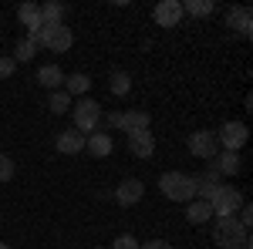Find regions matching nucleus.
I'll return each instance as SVG.
<instances>
[{
	"instance_id": "obj_1",
	"label": "nucleus",
	"mask_w": 253,
	"mask_h": 249,
	"mask_svg": "<svg viewBox=\"0 0 253 249\" xmlns=\"http://www.w3.org/2000/svg\"><path fill=\"white\" fill-rule=\"evenodd\" d=\"M213 243L219 249H253L250 229L240 226L236 215H213Z\"/></svg>"
},
{
	"instance_id": "obj_2",
	"label": "nucleus",
	"mask_w": 253,
	"mask_h": 249,
	"mask_svg": "<svg viewBox=\"0 0 253 249\" xmlns=\"http://www.w3.org/2000/svg\"><path fill=\"white\" fill-rule=\"evenodd\" d=\"M159 192L169 199V202H193L196 199V175H186V172H162L159 178Z\"/></svg>"
},
{
	"instance_id": "obj_3",
	"label": "nucleus",
	"mask_w": 253,
	"mask_h": 249,
	"mask_svg": "<svg viewBox=\"0 0 253 249\" xmlns=\"http://www.w3.org/2000/svg\"><path fill=\"white\" fill-rule=\"evenodd\" d=\"M31 40H34L38 47L54 51V54H64V51H71V44H75V31H71L68 24H44Z\"/></svg>"
},
{
	"instance_id": "obj_4",
	"label": "nucleus",
	"mask_w": 253,
	"mask_h": 249,
	"mask_svg": "<svg viewBox=\"0 0 253 249\" xmlns=\"http://www.w3.org/2000/svg\"><path fill=\"white\" fill-rule=\"evenodd\" d=\"M71 128L81 135H91L98 132V121H101V105H98L95 98H78L75 105H71Z\"/></svg>"
},
{
	"instance_id": "obj_5",
	"label": "nucleus",
	"mask_w": 253,
	"mask_h": 249,
	"mask_svg": "<svg viewBox=\"0 0 253 249\" xmlns=\"http://www.w3.org/2000/svg\"><path fill=\"white\" fill-rule=\"evenodd\" d=\"M243 202H247V199H243L240 189H233V185H219V189L213 192V199H210V209H213V215H236Z\"/></svg>"
},
{
	"instance_id": "obj_6",
	"label": "nucleus",
	"mask_w": 253,
	"mask_h": 249,
	"mask_svg": "<svg viewBox=\"0 0 253 249\" xmlns=\"http://www.w3.org/2000/svg\"><path fill=\"white\" fill-rule=\"evenodd\" d=\"M247 138H250V132H247L243 121H223L219 132H216V145H219L223 152H240V148L247 145Z\"/></svg>"
},
{
	"instance_id": "obj_7",
	"label": "nucleus",
	"mask_w": 253,
	"mask_h": 249,
	"mask_svg": "<svg viewBox=\"0 0 253 249\" xmlns=\"http://www.w3.org/2000/svg\"><path fill=\"white\" fill-rule=\"evenodd\" d=\"M186 148H189V155H193V158L213 162L216 152H219V145H216V132H210V128L193 132V135H189V142H186Z\"/></svg>"
},
{
	"instance_id": "obj_8",
	"label": "nucleus",
	"mask_w": 253,
	"mask_h": 249,
	"mask_svg": "<svg viewBox=\"0 0 253 249\" xmlns=\"http://www.w3.org/2000/svg\"><path fill=\"white\" fill-rule=\"evenodd\" d=\"M142 195H145V185H142V178H122L112 192V199H115L122 209H128V206H138L142 202Z\"/></svg>"
},
{
	"instance_id": "obj_9",
	"label": "nucleus",
	"mask_w": 253,
	"mask_h": 249,
	"mask_svg": "<svg viewBox=\"0 0 253 249\" xmlns=\"http://www.w3.org/2000/svg\"><path fill=\"white\" fill-rule=\"evenodd\" d=\"M182 17H186V14H182V3H179V0H159L156 7H152L156 27H179Z\"/></svg>"
},
{
	"instance_id": "obj_10",
	"label": "nucleus",
	"mask_w": 253,
	"mask_h": 249,
	"mask_svg": "<svg viewBox=\"0 0 253 249\" xmlns=\"http://www.w3.org/2000/svg\"><path fill=\"white\" fill-rule=\"evenodd\" d=\"M226 27L236 31L240 37H253V14H250V7H230V10H226Z\"/></svg>"
},
{
	"instance_id": "obj_11",
	"label": "nucleus",
	"mask_w": 253,
	"mask_h": 249,
	"mask_svg": "<svg viewBox=\"0 0 253 249\" xmlns=\"http://www.w3.org/2000/svg\"><path fill=\"white\" fill-rule=\"evenodd\" d=\"M84 152H91L95 158H108V155L115 152V142H112V135L108 132H91V135H84Z\"/></svg>"
},
{
	"instance_id": "obj_12",
	"label": "nucleus",
	"mask_w": 253,
	"mask_h": 249,
	"mask_svg": "<svg viewBox=\"0 0 253 249\" xmlns=\"http://www.w3.org/2000/svg\"><path fill=\"white\" fill-rule=\"evenodd\" d=\"M128 152L135 155V158H152L156 155V135H152V128L128 135Z\"/></svg>"
},
{
	"instance_id": "obj_13",
	"label": "nucleus",
	"mask_w": 253,
	"mask_h": 249,
	"mask_svg": "<svg viewBox=\"0 0 253 249\" xmlns=\"http://www.w3.org/2000/svg\"><path fill=\"white\" fill-rule=\"evenodd\" d=\"M54 148H58L61 155H78V152H84V135L75 132V128H64V132H58V138H54Z\"/></svg>"
},
{
	"instance_id": "obj_14",
	"label": "nucleus",
	"mask_w": 253,
	"mask_h": 249,
	"mask_svg": "<svg viewBox=\"0 0 253 249\" xmlns=\"http://www.w3.org/2000/svg\"><path fill=\"white\" fill-rule=\"evenodd\" d=\"M125 135H135V132H145V128H152V118H149V111H142V108H135V111H122V125H118Z\"/></svg>"
},
{
	"instance_id": "obj_15",
	"label": "nucleus",
	"mask_w": 253,
	"mask_h": 249,
	"mask_svg": "<svg viewBox=\"0 0 253 249\" xmlns=\"http://www.w3.org/2000/svg\"><path fill=\"white\" fill-rule=\"evenodd\" d=\"M17 20L27 27V37H34L41 27H44V20H41V3H20L17 7Z\"/></svg>"
},
{
	"instance_id": "obj_16",
	"label": "nucleus",
	"mask_w": 253,
	"mask_h": 249,
	"mask_svg": "<svg viewBox=\"0 0 253 249\" xmlns=\"http://www.w3.org/2000/svg\"><path fill=\"white\" fill-rule=\"evenodd\" d=\"M213 165H216V172L223 175V178H226V175H240V169H243L240 152H216Z\"/></svg>"
},
{
	"instance_id": "obj_17",
	"label": "nucleus",
	"mask_w": 253,
	"mask_h": 249,
	"mask_svg": "<svg viewBox=\"0 0 253 249\" xmlns=\"http://www.w3.org/2000/svg\"><path fill=\"white\" fill-rule=\"evenodd\" d=\"M186 219H189L193 226H206V222H213V209H210V202H203V199L186 202Z\"/></svg>"
},
{
	"instance_id": "obj_18",
	"label": "nucleus",
	"mask_w": 253,
	"mask_h": 249,
	"mask_svg": "<svg viewBox=\"0 0 253 249\" xmlns=\"http://www.w3.org/2000/svg\"><path fill=\"white\" fill-rule=\"evenodd\" d=\"M64 91H68L71 98H88V91H91V77L81 74V71L64 74Z\"/></svg>"
},
{
	"instance_id": "obj_19",
	"label": "nucleus",
	"mask_w": 253,
	"mask_h": 249,
	"mask_svg": "<svg viewBox=\"0 0 253 249\" xmlns=\"http://www.w3.org/2000/svg\"><path fill=\"white\" fill-rule=\"evenodd\" d=\"M38 84L47 88V91H58L61 84H64V71H61L58 64H44V68L38 71Z\"/></svg>"
},
{
	"instance_id": "obj_20",
	"label": "nucleus",
	"mask_w": 253,
	"mask_h": 249,
	"mask_svg": "<svg viewBox=\"0 0 253 249\" xmlns=\"http://www.w3.org/2000/svg\"><path fill=\"white\" fill-rule=\"evenodd\" d=\"M108 91L115 98H125L128 91H132V77H128V71H112L108 74Z\"/></svg>"
},
{
	"instance_id": "obj_21",
	"label": "nucleus",
	"mask_w": 253,
	"mask_h": 249,
	"mask_svg": "<svg viewBox=\"0 0 253 249\" xmlns=\"http://www.w3.org/2000/svg\"><path fill=\"white\" fill-rule=\"evenodd\" d=\"M64 14H68V7L58 3V0L41 3V20H44V24H64Z\"/></svg>"
},
{
	"instance_id": "obj_22",
	"label": "nucleus",
	"mask_w": 253,
	"mask_h": 249,
	"mask_svg": "<svg viewBox=\"0 0 253 249\" xmlns=\"http://www.w3.org/2000/svg\"><path fill=\"white\" fill-rule=\"evenodd\" d=\"M71 105H75V98L68 95L64 88H58V91H51V101H47V108H51L54 115H68V111H71Z\"/></svg>"
},
{
	"instance_id": "obj_23",
	"label": "nucleus",
	"mask_w": 253,
	"mask_h": 249,
	"mask_svg": "<svg viewBox=\"0 0 253 249\" xmlns=\"http://www.w3.org/2000/svg\"><path fill=\"white\" fill-rule=\"evenodd\" d=\"M213 10H216L213 0H186L182 3V14H193V17H210Z\"/></svg>"
},
{
	"instance_id": "obj_24",
	"label": "nucleus",
	"mask_w": 253,
	"mask_h": 249,
	"mask_svg": "<svg viewBox=\"0 0 253 249\" xmlns=\"http://www.w3.org/2000/svg\"><path fill=\"white\" fill-rule=\"evenodd\" d=\"M38 51H41V47H38V44H34L31 37H20V40H17V47H14V54H10V58L24 64V61H34V54H38Z\"/></svg>"
},
{
	"instance_id": "obj_25",
	"label": "nucleus",
	"mask_w": 253,
	"mask_h": 249,
	"mask_svg": "<svg viewBox=\"0 0 253 249\" xmlns=\"http://www.w3.org/2000/svg\"><path fill=\"white\" fill-rule=\"evenodd\" d=\"M14 172H17L14 158H10L7 152H0V182H10V178H14Z\"/></svg>"
},
{
	"instance_id": "obj_26",
	"label": "nucleus",
	"mask_w": 253,
	"mask_h": 249,
	"mask_svg": "<svg viewBox=\"0 0 253 249\" xmlns=\"http://www.w3.org/2000/svg\"><path fill=\"white\" fill-rule=\"evenodd\" d=\"M112 249H138V239H135V236H128V232H122V236H115Z\"/></svg>"
},
{
	"instance_id": "obj_27",
	"label": "nucleus",
	"mask_w": 253,
	"mask_h": 249,
	"mask_svg": "<svg viewBox=\"0 0 253 249\" xmlns=\"http://www.w3.org/2000/svg\"><path fill=\"white\" fill-rule=\"evenodd\" d=\"M14 71H17V61H14V58H0V81L10 77Z\"/></svg>"
},
{
	"instance_id": "obj_28",
	"label": "nucleus",
	"mask_w": 253,
	"mask_h": 249,
	"mask_svg": "<svg viewBox=\"0 0 253 249\" xmlns=\"http://www.w3.org/2000/svg\"><path fill=\"white\" fill-rule=\"evenodd\" d=\"M138 249H172V243H166V239H152V243H138Z\"/></svg>"
},
{
	"instance_id": "obj_29",
	"label": "nucleus",
	"mask_w": 253,
	"mask_h": 249,
	"mask_svg": "<svg viewBox=\"0 0 253 249\" xmlns=\"http://www.w3.org/2000/svg\"><path fill=\"white\" fill-rule=\"evenodd\" d=\"M101 118H105L108 128H118V125H122V111H108V115H101Z\"/></svg>"
},
{
	"instance_id": "obj_30",
	"label": "nucleus",
	"mask_w": 253,
	"mask_h": 249,
	"mask_svg": "<svg viewBox=\"0 0 253 249\" xmlns=\"http://www.w3.org/2000/svg\"><path fill=\"white\" fill-rule=\"evenodd\" d=\"M0 249H10V246H7V243H0Z\"/></svg>"
}]
</instances>
